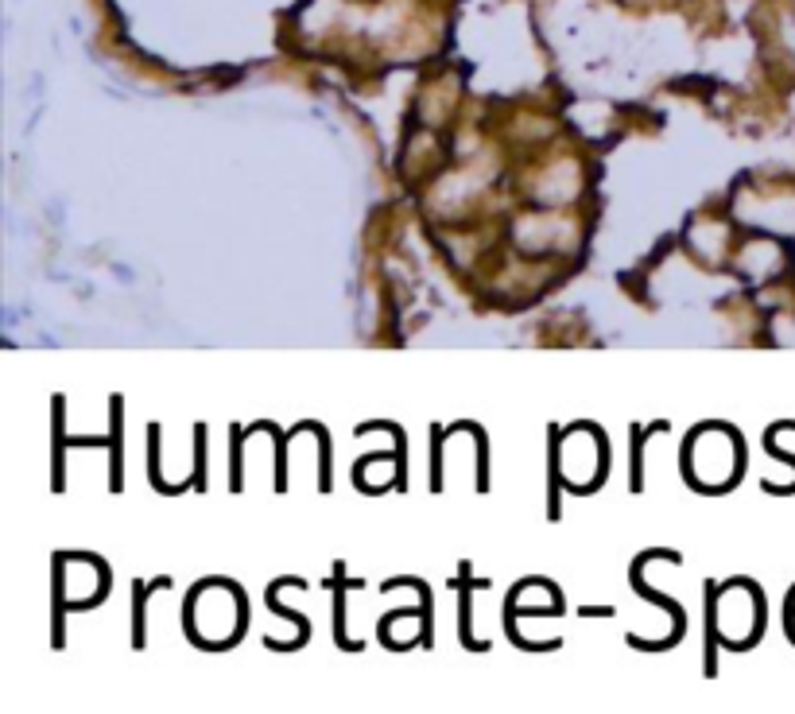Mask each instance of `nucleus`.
I'll return each instance as SVG.
<instances>
[]
</instances>
